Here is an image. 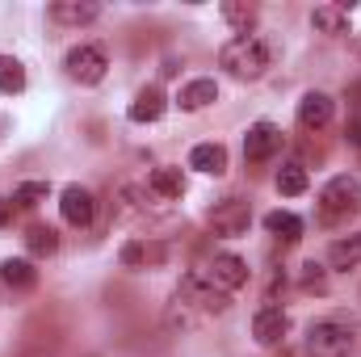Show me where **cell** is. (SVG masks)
Returning <instances> with one entry per match:
<instances>
[{
    "instance_id": "obj_1",
    "label": "cell",
    "mask_w": 361,
    "mask_h": 357,
    "mask_svg": "<svg viewBox=\"0 0 361 357\" xmlns=\"http://www.w3.org/2000/svg\"><path fill=\"white\" fill-rule=\"evenodd\" d=\"M219 68H227V76H235V80H261L273 68L269 38H261V34H235L231 42H223Z\"/></svg>"
},
{
    "instance_id": "obj_2",
    "label": "cell",
    "mask_w": 361,
    "mask_h": 357,
    "mask_svg": "<svg viewBox=\"0 0 361 357\" xmlns=\"http://www.w3.org/2000/svg\"><path fill=\"white\" fill-rule=\"evenodd\" d=\"M361 210V181L357 177H332L319 189V223H345Z\"/></svg>"
},
{
    "instance_id": "obj_3",
    "label": "cell",
    "mask_w": 361,
    "mask_h": 357,
    "mask_svg": "<svg viewBox=\"0 0 361 357\" xmlns=\"http://www.w3.org/2000/svg\"><path fill=\"white\" fill-rule=\"evenodd\" d=\"M353 345H357V337L341 320H315L307 328V353L311 357H349Z\"/></svg>"
},
{
    "instance_id": "obj_4",
    "label": "cell",
    "mask_w": 361,
    "mask_h": 357,
    "mask_svg": "<svg viewBox=\"0 0 361 357\" xmlns=\"http://www.w3.org/2000/svg\"><path fill=\"white\" fill-rule=\"evenodd\" d=\"M206 223H210V231L223 236V240L248 236V227H252V202H244V198H223V202L210 206Z\"/></svg>"
},
{
    "instance_id": "obj_5",
    "label": "cell",
    "mask_w": 361,
    "mask_h": 357,
    "mask_svg": "<svg viewBox=\"0 0 361 357\" xmlns=\"http://www.w3.org/2000/svg\"><path fill=\"white\" fill-rule=\"evenodd\" d=\"M177 294L185 298V303H193L202 315H219V311H227V290H219L210 277H206V269H189L185 277H180V286H177Z\"/></svg>"
},
{
    "instance_id": "obj_6",
    "label": "cell",
    "mask_w": 361,
    "mask_h": 357,
    "mask_svg": "<svg viewBox=\"0 0 361 357\" xmlns=\"http://www.w3.org/2000/svg\"><path fill=\"white\" fill-rule=\"evenodd\" d=\"M63 68H68V76H72V80H80V85H101V80H105L109 59H105V51H101V47L80 42V47H72V51L63 55Z\"/></svg>"
},
{
    "instance_id": "obj_7",
    "label": "cell",
    "mask_w": 361,
    "mask_h": 357,
    "mask_svg": "<svg viewBox=\"0 0 361 357\" xmlns=\"http://www.w3.org/2000/svg\"><path fill=\"white\" fill-rule=\"evenodd\" d=\"M281 152V126L277 122H252L244 135V160L248 164H265Z\"/></svg>"
},
{
    "instance_id": "obj_8",
    "label": "cell",
    "mask_w": 361,
    "mask_h": 357,
    "mask_svg": "<svg viewBox=\"0 0 361 357\" xmlns=\"http://www.w3.org/2000/svg\"><path fill=\"white\" fill-rule=\"evenodd\" d=\"M59 214H63V223H72V227H89L92 219H97V198H92V189L68 185V189L59 193Z\"/></svg>"
},
{
    "instance_id": "obj_9",
    "label": "cell",
    "mask_w": 361,
    "mask_h": 357,
    "mask_svg": "<svg viewBox=\"0 0 361 357\" xmlns=\"http://www.w3.org/2000/svg\"><path fill=\"white\" fill-rule=\"evenodd\" d=\"M332 114H336V101L328 92H319V89L302 92V101H298V126L302 131H324L332 122Z\"/></svg>"
},
{
    "instance_id": "obj_10",
    "label": "cell",
    "mask_w": 361,
    "mask_h": 357,
    "mask_svg": "<svg viewBox=\"0 0 361 357\" xmlns=\"http://www.w3.org/2000/svg\"><path fill=\"white\" fill-rule=\"evenodd\" d=\"M206 277H210L219 290L231 294V290H240V286L248 282V261H240L235 253H219V257L206 265Z\"/></svg>"
},
{
    "instance_id": "obj_11",
    "label": "cell",
    "mask_w": 361,
    "mask_h": 357,
    "mask_svg": "<svg viewBox=\"0 0 361 357\" xmlns=\"http://www.w3.org/2000/svg\"><path fill=\"white\" fill-rule=\"evenodd\" d=\"M286 332H290V315H286L281 307H261V311L252 315V337H257V345H281Z\"/></svg>"
},
{
    "instance_id": "obj_12",
    "label": "cell",
    "mask_w": 361,
    "mask_h": 357,
    "mask_svg": "<svg viewBox=\"0 0 361 357\" xmlns=\"http://www.w3.org/2000/svg\"><path fill=\"white\" fill-rule=\"evenodd\" d=\"M101 17V8L92 4V0H59V4H51V21H59V25H92Z\"/></svg>"
},
{
    "instance_id": "obj_13",
    "label": "cell",
    "mask_w": 361,
    "mask_h": 357,
    "mask_svg": "<svg viewBox=\"0 0 361 357\" xmlns=\"http://www.w3.org/2000/svg\"><path fill=\"white\" fill-rule=\"evenodd\" d=\"M164 109H169V101H164V92L156 89V85H147V89H139V97L130 101V122H160L164 118Z\"/></svg>"
},
{
    "instance_id": "obj_14",
    "label": "cell",
    "mask_w": 361,
    "mask_h": 357,
    "mask_svg": "<svg viewBox=\"0 0 361 357\" xmlns=\"http://www.w3.org/2000/svg\"><path fill=\"white\" fill-rule=\"evenodd\" d=\"M219 101V85L210 80V76H197V80H189L185 89H180L177 105L185 114H197V109H206V105H214Z\"/></svg>"
},
{
    "instance_id": "obj_15",
    "label": "cell",
    "mask_w": 361,
    "mask_h": 357,
    "mask_svg": "<svg viewBox=\"0 0 361 357\" xmlns=\"http://www.w3.org/2000/svg\"><path fill=\"white\" fill-rule=\"evenodd\" d=\"M189 169H197L206 177H223L227 173V147L223 143H197L189 152Z\"/></svg>"
},
{
    "instance_id": "obj_16",
    "label": "cell",
    "mask_w": 361,
    "mask_h": 357,
    "mask_svg": "<svg viewBox=\"0 0 361 357\" xmlns=\"http://www.w3.org/2000/svg\"><path fill=\"white\" fill-rule=\"evenodd\" d=\"M349 4H315L311 8V25L319 34H349Z\"/></svg>"
},
{
    "instance_id": "obj_17",
    "label": "cell",
    "mask_w": 361,
    "mask_h": 357,
    "mask_svg": "<svg viewBox=\"0 0 361 357\" xmlns=\"http://www.w3.org/2000/svg\"><path fill=\"white\" fill-rule=\"evenodd\" d=\"M164 257H169V248H164V244H147V240H130V244H122V265H126V269L160 265Z\"/></svg>"
},
{
    "instance_id": "obj_18",
    "label": "cell",
    "mask_w": 361,
    "mask_h": 357,
    "mask_svg": "<svg viewBox=\"0 0 361 357\" xmlns=\"http://www.w3.org/2000/svg\"><path fill=\"white\" fill-rule=\"evenodd\" d=\"M0 282L8 290H34L38 286V269H34V261H25V257H8L0 265Z\"/></svg>"
},
{
    "instance_id": "obj_19",
    "label": "cell",
    "mask_w": 361,
    "mask_h": 357,
    "mask_svg": "<svg viewBox=\"0 0 361 357\" xmlns=\"http://www.w3.org/2000/svg\"><path fill=\"white\" fill-rule=\"evenodd\" d=\"M265 231L273 240H281V244H298L302 240V219L290 214V210H269L265 214Z\"/></svg>"
},
{
    "instance_id": "obj_20",
    "label": "cell",
    "mask_w": 361,
    "mask_h": 357,
    "mask_svg": "<svg viewBox=\"0 0 361 357\" xmlns=\"http://www.w3.org/2000/svg\"><path fill=\"white\" fill-rule=\"evenodd\" d=\"M328 265L332 269H357L361 265V231L332 240V248H328Z\"/></svg>"
},
{
    "instance_id": "obj_21",
    "label": "cell",
    "mask_w": 361,
    "mask_h": 357,
    "mask_svg": "<svg viewBox=\"0 0 361 357\" xmlns=\"http://www.w3.org/2000/svg\"><path fill=\"white\" fill-rule=\"evenodd\" d=\"M147 185H152L156 198H180L185 193V173L180 169H152Z\"/></svg>"
},
{
    "instance_id": "obj_22",
    "label": "cell",
    "mask_w": 361,
    "mask_h": 357,
    "mask_svg": "<svg viewBox=\"0 0 361 357\" xmlns=\"http://www.w3.org/2000/svg\"><path fill=\"white\" fill-rule=\"evenodd\" d=\"M202 320V311L193 307V303H185L180 294H173V303H169V315H164V324L173 328V332H189L193 324Z\"/></svg>"
},
{
    "instance_id": "obj_23",
    "label": "cell",
    "mask_w": 361,
    "mask_h": 357,
    "mask_svg": "<svg viewBox=\"0 0 361 357\" xmlns=\"http://www.w3.org/2000/svg\"><path fill=\"white\" fill-rule=\"evenodd\" d=\"M21 89H25V68H21V59L0 55V92H4V97H17Z\"/></svg>"
},
{
    "instance_id": "obj_24",
    "label": "cell",
    "mask_w": 361,
    "mask_h": 357,
    "mask_svg": "<svg viewBox=\"0 0 361 357\" xmlns=\"http://www.w3.org/2000/svg\"><path fill=\"white\" fill-rule=\"evenodd\" d=\"M25 248H30L34 257H55V253H59L55 227H30V231H25Z\"/></svg>"
},
{
    "instance_id": "obj_25",
    "label": "cell",
    "mask_w": 361,
    "mask_h": 357,
    "mask_svg": "<svg viewBox=\"0 0 361 357\" xmlns=\"http://www.w3.org/2000/svg\"><path fill=\"white\" fill-rule=\"evenodd\" d=\"M277 193H286V198L307 193V169L302 164H281L277 169Z\"/></svg>"
},
{
    "instance_id": "obj_26",
    "label": "cell",
    "mask_w": 361,
    "mask_h": 357,
    "mask_svg": "<svg viewBox=\"0 0 361 357\" xmlns=\"http://www.w3.org/2000/svg\"><path fill=\"white\" fill-rule=\"evenodd\" d=\"M219 13H223V21L235 25L240 34H252V25H257V4H223Z\"/></svg>"
},
{
    "instance_id": "obj_27",
    "label": "cell",
    "mask_w": 361,
    "mask_h": 357,
    "mask_svg": "<svg viewBox=\"0 0 361 357\" xmlns=\"http://www.w3.org/2000/svg\"><path fill=\"white\" fill-rule=\"evenodd\" d=\"M51 198V185L47 181H21L17 189H13V206H38V202H47Z\"/></svg>"
},
{
    "instance_id": "obj_28",
    "label": "cell",
    "mask_w": 361,
    "mask_h": 357,
    "mask_svg": "<svg viewBox=\"0 0 361 357\" xmlns=\"http://www.w3.org/2000/svg\"><path fill=\"white\" fill-rule=\"evenodd\" d=\"M298 282H302V290H307V294H324V290H328V269L315 265V261H307Z\"/></svg>"
},
{
    "instance_id": "obj_29",
    "label": "cell",
    "mask_w": 361,
    "mask_h": 357,
    "mask_svg": "<svg viewBox=\"0 0 361 357\" xmlns=\"http://www.w3.org/2000/svg\"><path fill=\"white\" fill-rule=\"evenodd\" d=\"M345 139H349L353 147H361V118H353V122L345 126Z\"/></svg>"
},
{
    "instance_id": "obj_30",
    "label": "cell",
    "mask_w": 361,
    "mask_h": 357,
    "mask_svg": "<svg viewBox=\"0 0 361 357\" xmlns=\"http://www.w3.org/2000/svg\"><path fill=\"white\" fill-rule=\"evenodd\" d=\"M8 219H13V202L0 198V227H8Z\"/></svg>"
}]
</instances>
